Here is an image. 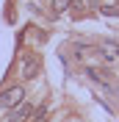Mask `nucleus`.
Returning <instances> with one entry per match:
<instances>
[{
	"mask_svg": "<svg viewBox=\"0 0 119 122\" xmlns=\"http://www.w3.org/2000/svg\"><path fill=\"white\" fill-rule=\"evenodd\" d=\"M28 122H47V114H39V117H33V119H28Z\"/></svg>",
	"mask_w": 119,
	"mask_h": 122,
	"instance_id": "7",
	"label": "nucleus"
},
{
	"mask_svg": "<svg viewBox=\"0 0 119 122\" xmlns=\"http://www.w3.org/2000/svg\"><path fill=\"white\" fill-rule=\"evenodd\" d=\"M72 3L75 0H53V17L64 14V11H72Z\"/></svg>",
	"mask_w": 119,
	"mask_h": 122,
	"instance_id": "5",
	"label": "nucleus"
},
{
	"mask_svg": "<svg viewBox=\"0 0 119 122\" xmlns=\"http://www.w3.org/2000/svg\"><path fill=\"white\" fill-rule=\"evenodd\" d=\"M22 119H30V103H20L14 111H8V122H22Z\"/></svg>",
	"mask_w": 119,
	"mask_h": 122,
	"instance_id": "4",
	"label": "nucleus"
},
{
	"mask_svg": "<svg viewBox=\"0 0 119 122\" xmlns=\"http://www.w3.org/2000/svg\"><path fill=\"white\" fill-rule=\"evenodd\" d=\"M39 69H42V61H39V56H28L22 64V78L25 81H30V78L39 75Z\"/></svg>",
	"mask_w": 119,
	"mask_h": 122,
	"instance_id": "2",
	"label": "nucleus"
},
{
	"mask_svg": "<svg viewBox=\"0 0 119 122\" xmlns=\"http://www.w3.org/2000/svg\"><path fill=\"white\" fill-rule=\"evenodd\" d=\"M25 100V89L22 86H8L0 92V108H17Z\"/></svg>",
	"mask_w": 119,
	"mask_h": 122,
	"instance_id": "1",
	"label": "nucleus"
},
{
	"mask_svg": "<svg viewBox=\"0 0 119 122\" xmlns=\"http://www.w3.org/2000/svg\"><path fill=\"white\" fill-rule=\"evenodd\" d=\"M103 14H108V17H119V6H103Z\"/></svg>",
	"mask_w": 119,
	"mask_h": 122,
	"instance_id": "6",
	"label": "nucleus"
},
{
	"mask_svg": "<svg viewBox=\"0 0 119 122\" xmlns=\"http://www.w3.org/2000/svg\"><path fill=\"white\" fill-rule=\"evenodd\" d=\"M97 53H100V58L116 61L119 58V45H114V42H103V45H97Z\"/></svg>",
	"mask_w": 119,
	"mask_h": 122,
	"instance_id": "3",
	"label": "nucleus"
}]
</instances>
